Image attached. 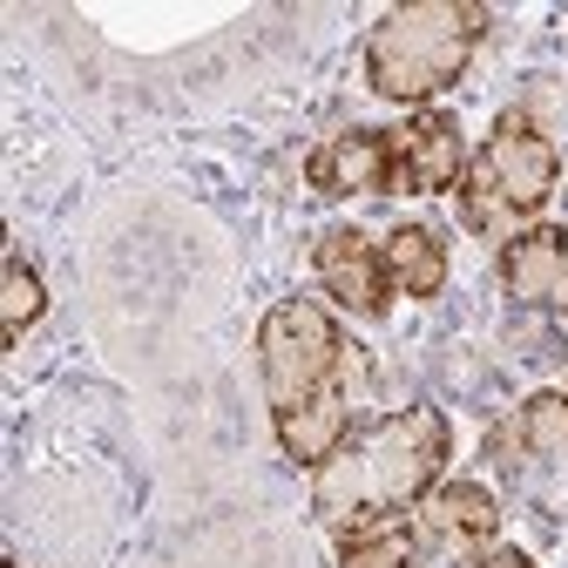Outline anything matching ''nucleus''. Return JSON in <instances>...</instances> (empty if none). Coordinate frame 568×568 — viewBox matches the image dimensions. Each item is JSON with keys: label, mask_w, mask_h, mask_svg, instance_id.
Here are the masks:
<instances>
[{"label": "nucleus", "mask_w": 568, "mask_h": 568, "mask_svg": "<svg viewBox=\"0 0 568 568\" xmlns=\"http://www.w3.org/2000/svg\"><path fill=\"white\" fill-rule=\"evenodd\" d=\"M447 460H454V419L434 406L359 419L332 447V460L312 467V521L332 541L406 528L426 494L447 480Z\"/></svg>", "instance_id": "1"}, {"label": "nucleus", "mask_w": 568, "mask_h": 568, "mask_svg": "<svg viewBox=\"0 0 568 568\" xmlns=\"http://www.w3.org/2000/svg\"><path fill=\"white\" fill-rule=\"evenodd\" d=\"M257 379L292 467H325L352 434V345L332 305L292 292L257 318Z\"/></svg>", "instance_id": "2"}, {"label": "nucleus", "mask_w": 568, "mask_h": 568, "mask_svg": "<svg viewBox=\"0 0 568 568\" xmlns=\"http://www.w3.org/2000/svg\"><path fill=\"white\" fill-rule=\"evenodd\" d=\"M487 34V8L480 0H406L386 8L366 34V89L379 102L434 109L460 75Z\"/></svg>", "instance_id": "3"}, {"label": "nucleus", "mask_w": 568, "mask_h": 568, "mask_svg": "<svg viewBox=\"0 0 568 568\" xmlns=\"http://www.w3.org/2000/svg\"><path fill=\"white\" fill-rule=\"evenodd\" d=\"M555 183H561V150L528 115H501L487 129V142H474V163H467V183L454 190V203L474 237L508 244V237L535 231Z\"/></svg>", "instance_id": "4"}, {"label": "nucleus", "mask_w": 568, "mask_h": 568, "mask_svg": "<svg viewBox=\"0 0 568 568\" xmlns=\"http://www.w3.org/2000/svg\"><path fill=\"white\" fill-rule=\"evenodd\" d=\"M419 561H480L494 548V528H501V501L480 487V480H440L434 494L419 501V515L406 521Z\"/></svg>", "instance_id": "5"}, {"label": "nucleus", "mask_w": 568, "mask_h": 568, "mask_svg": "<svg viewBox=\"0 0 568 568\" xmlns=\"http://www.w3.org/2000/svg\"><path fill=\"white\" fill-rule=\"evenodd\" d=\"M393 135V163H399V190H419V196H454L460 183H467V163H474V150H467V129H460V115L454 109H413L399 129H386Z\"/></svg>", "instance_id": "6"}, {"label": "nucleus", "mask_w": 568, "mask_h": 568, "mask_svg": "<svg viewBox=\"0 0 568 568\" xmlns=\"http://www.w3.org/2000/svg\"><path fill=\"white\" fill-rule=\"evenodd\" d=\"M312 271L325 284V298L345 305V312H359V318H386L393 312V271H386V251L359 231V224H332L312 251Z\"/></svg>", "instance_id": "7"}, {"label": "nucleus", "mask_w": 568, "mask_h": 568, "mask_svg": "<svg viewBox=\"0 0 568 568\" xmlns=\"http://www.w3.org/2000/svg\"><path fill=\"white\" fill-rule=\"evenodd\" d=\"M305 183L332 203L345 196H393L399 190V163H393V135L386 129H338L332 142H318Z\"/></svg>", "instance_id": "8"}, {"label": "nucleus", "mask_w": 568, "mask_h": 568, "mask_svg": "<svg viewBox=\"0 0 568 568\" xmlns=\"http://www.w3.org/2000/svg\"><path fill=\"white\" fill-rule=\"evenodd\" d=\"M501 292L568 325V224H535L501 244Z\"/></svg>", "instance_id": "9"}, {"label": "nucleus", "mask_w": 568, "mask_h": 568, "mask_svg": "<svg viewBox=\"0 0 568 568\" xmlns=\"http://www.w3.org/2000/svg\"><path fill=\"white\" fill-rule=\"evenodd\" d=\"M386 271H393V292L426 305V298H440L447 292V244L440 231H426V224H393L386 231Z\"/></svg>", "instance_id": "10"}, {"label": "nucleus", "mask_w": 568, "mask_h": 568, "mask_svg": "<svg viewBox=\"0 0 568 568\" xmlns=\"http://www.w3.org/2000/svg\"><path fill=\"white\" fill-rule=\"evenodd\" d=\"M515 440H521V460H528L535 474L568 480V393H535V399H521Z\"/></svg>", "instance_id": "11"}, {"label": "nucleus", "mask_w": 568, "mask_h": 568, "mask_svg": "<svg viewBox=\"0 0 568 568\" xmlns=\"http://www.w3.org/2000/svg\"><path fill=\"white\" fill-rule=\"evenodd\" d=\"M41 312H48V284H41V271H34L21 251H8V271H0V338L21 345V338L41 325Z\"/></svg>", "instance_id": "12"}, {"label": "nucleus", "mask_w": 568, "mask_h": 568, "mask_svg": "<svg viewBox=\"0 0 568 568\" xmlns=\"http://www.w3.org/2000/svg\"><path fill=\"white\" fill-rule=\"evenodd\" d=\"M338 568H419L413 528H386V535H359V541H338Z\"/></svg>", "instance_id": "13"}, {"label": "nucleus", "mask_w": 568, "mask_h": 568, "mask_svg": "<svg viewBox=\"0 0 568 568\" xmlns=\"http://www.w3.org/2000/svg\"><path fill=\"white\" fill-rule=\"evenodd\" d=\"M474 568H535V555H521V548H487Z\"/></svg>", "instance_id": "14"}, {"label": "nucleus", "mask_w": 568, "mask_h": 568, "mask_svg": "<svg viewBox=\"0 0 568 568\" xmlns=\"http://www.w3.org/2000/svg\"><path fill=\"white\" fill-rule=\"evenodd\" d=\"M8 568H21V561H8Z\"/></svg>", "instance_id": "15"}]
</instances>
